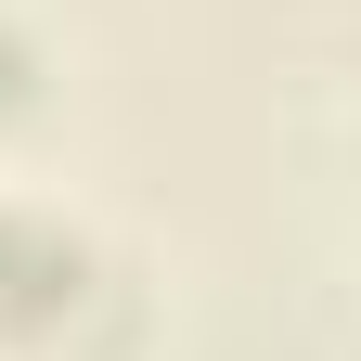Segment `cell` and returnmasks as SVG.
Wrapping results in <instances>:
<instances>
[{
  "label": "cell",
  "instance_id": "obj_1",
  "mask_svg": "<svg viewBox=\"0 0 361 361\" xmlns=\"http://www.w3.org/2000/svg\"><path fill=\"white\" fill-rule=\"evenodd\" d=\"M78 297H90V245L65 233V219L0 207V323H65Z\"/></svg>",
  "mask_w": 361,
  "mask_h": 361
},
{
  "label": "cell",
  "instance_id": "obj_2",
  "mask_svg": "<svg viewBox=\"0 0 361 361\" xmlns=\"http://www.w3.org/2000/svg\"><path fill=\"white\" fill-rule=\"evenodd\" d=\"M13 104H39V39L0 13V116H13Z\"/></svg>",
  "mask_w": 361,
  "mask_h": 361
}]
</instances>
